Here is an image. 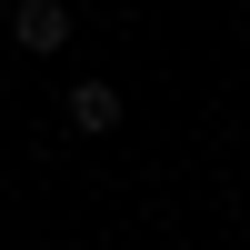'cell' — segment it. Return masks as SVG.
<instances>
[{"label":"cell","instance_id":"cell-1","mask_svg":"<svg viewBox=\"0 0 250 250\" xmlns=\"http://www.w3.org/2000/svg\"><path fill=\"white\" fill-rule=\"evenodd\" d=\"M10 50L60 60V50H70V10H60V0H10Z\"/></svg>","mask_w":250,"mask_h":250},{"label":"cell","instance_id":"cell-2","mask_svg":"<svg viewBox=\"0 0 250 250\" xmlns=\"http://www.w3.org/2000/svg\"><path fill=\"white\" fill-rule=\"evenodd\" d=\"M60 110H70L80 140H110V130H120V80H70V100H60Z\"/></svg>","mask_w":250,"mask_h":250}]
</instances>
